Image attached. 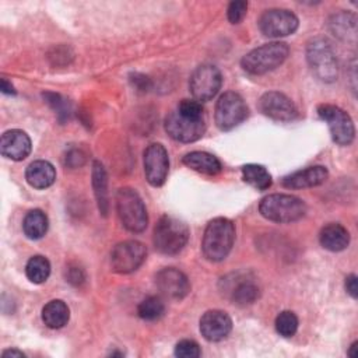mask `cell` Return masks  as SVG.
<instances>
[{"label": "cell", "mask_w": 358, "mask_h": 358, "mask_svg": "<svg viewBox=\"0 0 358 358\" xmlns=\"http://www.w3.org/2000/svg\"><path fill=\"white\" fill-rule=\"evenodd\" d=\"M235 241V225L231 220L218 217L211 220L204 231L201 241V250L210 262L224 260Z\"/></svg>", "instance_id": "6da1fadb"}, {"label": "cell", "mask_w": 358, "mask_h": 358, "mask_svg": "<svg viewBox=\"0 0 358 358\" xmlns=\"http://www.w3.org/2000/svg\"><path fill=\"white\" fill-rule=\"evenodd\" d=\"M259 211L268 221L288 224L305 215L306 204L296 196L274 193L262 199Z\"/></svg>", "instance_id": "7a4b0ae2"}, {"label": "cell", "mask_w": 358, "mask_h": 358, "mask_svg": "<svg viewBox=\"0 0 358 358\" xmlns=\"http://www.w3.org/2000/svg\"><path fill=\"white\" fill-rule=\"evenodd\" d=\"M288 53L289 48L284 42L264 43L246 53L241 60V66L249 74H266L282 64Z\"/></svg>", "instance_id": "3957f363"}, {"label": "cell", "mask_w": 358, "mask_h": 358, "mask_svg": "<svg viewBox=\"0 0 358 358\" xmlns=\"http://www.w3.org/2000/svg\"><path fill=\"white\" fill-rule=\"evenodd\" d=\"M189 239L187 225L176 217L164 215L154 228V246L164 255H176Z\"/></svg>", "instance_id": "277c9868"}, {"label": "cell", "mask_w": 358, "mask_h": 358, "mask_svg": "<svg viewBox=\"0 0 358 358\" xmlns=\"http://www.w3.org/2000/svg\"><path fill=\"white\" fill-rule=\"evenodd\" d=\"M116 210L123 227L130 232H143L148 217L138 193L130 187H122L116 193Z\"/></svg>", "instance_id": "5b68a950"}, {"label": "cell", "mask_w": 358, "mask_h": 358, "mask_svg": "<svg viewBox=\"0 0 358 358\" xmlns=\"http://www.w3.org/2000/svg\"><path fill=\"white\" fill-rule=\"evenodd\" d=\"M306 60L312 73L324 83H331L338 76V64L331 45L323 38H315L306 48Z\"/></svg>", "instance_id": "8992f818"}, {"label": "cell", "mask_w": 358, "mask_h": 358, "mask_svg": "<svg viewBox=\"0 0 358 358\" xmlns=\"http://www.w3.org/2000/svg\"><path fill=\"white\" fill-rule=\"evenodd\" d=\"M249 115V108L243 98L234 92H224L215 105V123L218 129L228 131L241 124Z\"/></svg>", "instance_id": "52a82bcc"}, {"label": "cell", "mask_w": 358, "mask_h": 358, "mask_svg": "<svg viewBox=\"0 0 358 358\" xmlns=\"http://www.w3.org/2000/svg\"><path fill=\"white\" fill-rule=\"evenodd\" d=\"M317 115L329 126L331 138L340 145H348L355 136V127L350 115L341 108L330 103L317 106Z\"/></svg>", "instance_id": "ba28073f"}, {"label": "cell", "mask_w": 358, "mask_h": 358, "mask_svg": "<svg viewBox=\"0 0 358 358\" xmlns=\"http://www.w3.org/2000/svg\"><path fill=\"white\" fill-rule=\"evenodd\" d=\"M164 126L168 136L180 143H193L201 138L206 131L203 117H189L178 110L171 112L165 117Z\"/></svg>", "instance_id": "9c48e42d"}, {"label": "cell", "mask_w": 358, "mask_h": 358, "mask_svg": "<svg viewBox=\"0 0 358 358\" xmlns=\"http://www.w3.org/2000/svg\"><path fill=\"white\" fill-rule=\"evenodd\" d=\"M147 249L138 241H124L117 243L110 252L112 270L120 274L136 271L145 260Z\"/></svg>", "instance_id": "30bf717a"}, {"label": "cell", "mask_w": 358, "mask_h": 358, "mask_svg": "<svg viewBox=\"0 0 358 358\" xmlns=\"http://www.w3.org/2000/svg\"><path fill=\"white\" fill-rule=\"evenodd\" d=\"M221 84V71L213 64H201L192 73L189 88L196 101L206 102L217 95Z\"/></svg>", "instance_id": "8fae6325"}, {"label": "cell", "mask_w": 358, "mask_h": 358, "mask_svg": "<svg viewBox=\"0 0 358 358\" xmlns=\"http://www.w3.org/2000/svg\"><path fill=\"white\" fill-rule=\"evenodd\" d=\"M299 25L298 17L284 8H271L262 14L259 18V28L263 35L268 38H280L291 35Z\"/></svg>", "instance_id": "7c38bea8"}, {"label": "cell", "mask_w": 358, "mask_h": 358, "mask_svg": "<svg viewBox=\"0 0 358 358\" xmlns=\"http://www.w3.org/2000/svg\"><path fill=\"white\" fill-rule=\"evenodd\" d=\"M169 171V158L165 147L158 143L150 144L144 151V173L151 186L165 183Z\"/></svg>", "instance_id": "4fadbf2b"}, {"label": "cell", "mask_w": 358, "mask_h": 358, "mask_svg": "<svg viewBox=\"0 0 358 358\" xmlns=\"http://www.w3.org/2000/svg\"><path fill=\"white\" fill-rule=\"evenodd\" d=\"M259 109L263 115L278 122L294 120L298 115L294 102L287 95L277 91L263 94L259 99Z\"/></svg>", "instance_id": "5bb4252c"}, {"label": "cell", "mask_w": 358, "mask_h": 358, "mask_svg": "<svg viewBox=\"0 0 358 358\" xmlns=\"http://www.w3.org/2000/svg\"><path fill=\"white\" fill-rule=\"evenodd\" d=\"M155 284L162 295L171 299H182L190 291V282L185 273L175 267H165L155 275Z\"/></svg>", "instance_id": "9a60e30c"}, {"label": "cell", "mask_w": 358, "mask_h": 358, "mask_svg": "<svg viewBox=\"0 0 358 358\" xmlns=\"http://www.w3.org/2000/svg\"><path fill=\"white\" fill-rule=\"evenodd\" d=\"M232 329L229 315L220 309L207 310L200 319V333L207 341L224 340Z\"/></svg>", "instance_id": "2e32d148"}, {"label": "cell", "mask_w": 358, "mask_h": 358, "mask_svg": "<svg viewBox=\"0 0 358 358\" xmlns=\"http://www.w3.org/2000/svg\"><path fill=\"white\" fill-rule=\"evenodd\" d=\"M32 148V143L29 136L18 129L7 130L3 133L0 140V151L1 155L13 159V161H22L25 159Z\"/></svg>", "instance_id": "e0dca14e"}, {"label": "cell", "mask_w": 358, "mask_h": 358, "mask_svg": "<svg viewBox=\"0 0 358 358\" xmlns=\"http://www.w3.org/2000/svg\"><path fill=\"white\" fill-rule=\"evenodd\" d=\"M329 178V172L324 166L316 165L306 169L296 171L282 179V186L287 189H305L324 183Z\"/></svg>", "instance_id": "ac0fdd59"}, {"label": "cell", "mask_w": 358, "mask_h": 358, "mask_svg": "<svg viewBox=\"0 0 358 358\" xmlns=\"http://www.w3.org/2000/svg\"><path fill=\"white\" fill-rule=\"evenodd\" d=\"M25 179L35 189H46L55 183L56 169L49 161L38 159L28 165Z\"/></svg>", "instance_id": "d6986e66"}, {"label": "cell", "mask_w": 358, "mask_h": 358, "mask_svg": "<svg viewBox=\"0 0 358 358\" xmlns=\"http://www.w3.org/2000/svg\"><path fill=\"white\" fill-rule=\"evenodd\" d=\"M320 245L330 252H341L350 243V234L341 224H327L319 235Z\"/></svg>", "instance_id": "ffe728a7"}, {"label": "cell", "mask_w": 358, "mask_h": 358, "mask_svg": "<svg viewBox=\"0 0 358 358\" xmlns=\"http://www.w3.org/2000/svg\"><path fill=\"white\" fill-rule=\"evenodd\" d=\"M182 161L187 168H190L196 172L204 173V175H210V176L220 173L222 169L218 158L214 157L213 154H208L204 151L189 152L183 157Z\"/></svg>", "instance_id": "44dd1931"}, {"label": "cell", "mask_w": 358, "mask_h": 358, "mask_svg": "<svg viewBox=\"0 0 358 358\" xmlns=\"http://www.w3.org/2000/svg\"><path fill=\"white\" fill-rule=\"evenodd\" d=\"M70 319V309L62 299L48 302L42 309V320L49 329H60L67 324Z\"/></svg>", "instance_id": "7402d4cb"}, {"label": "cell", "mask_w": 358, "mask_h": 358, "mask_svg": "<svg viewBox=\"0 0 358 358\" xmlns=\"http://www.w3.org/2000/svg\"><path fill=\"white\" fill-rule=\"evenodd\" d=\"M92 187L94 194L98 203V208L102 215L108 214L109 203H108V175L103 165L99 161H94L92 164Z\"/></svg>", "instance_id": "603a6c76"}, {"label": "cell", "mask_w": 358, "mask_h": 358, "mask_svg": "<svg viewBox=\"0 0 358 358\" xmlns=\"http://www.w3.org/2000/svg\"><path fill=\"white\" fill-rule=\"evenodd\" d=\"M48 227H49L48 217L39 208L28 211L22 221V231H24L25 236L32 241L41 239L46 234Z\"/></svg>", "instance_id": "cb8c5ba5"}, {"label": "cell", "mask_w": 358, "mask_h": 358, "mask_svg": "<svg viewBox=\"0 0 358 358\" xmlns=\"http://www.w3.org/2000/svg\"><path fill=\"white\" fill-rule=\"evenodd\" d=\"M330 29L337 38L343 41L355 42V36H357L355 15L350 13H340L333 15L330 21Z\"/></svg>", "instance_id": "d4e9b609"}, {"label": "cell", "mask_w": 358, "mask_h": 358, "mask_svg": "<svg viewBox=\"0 0 358 358\" xmlns=\"http://www.w3.org/2000/svg\"><path fill=\"white\" fill-rule=\"evenodd\" d=\"M242 178L248 185L257 190H267L273 183L270 172L263 165L257 164H248L242 166Z\"/></svg>", "instance_id": "484cf974"}, {"label": "cell", "mask_w": 358, "mask_h": 358, "mask_svg": "<svg viewBox=\"0 0 358 358\" xmlns=\"http://www.w3.org/2000/svg\"><path fill=\"white\" fill-rule=\"evenodd\" d=\"M25 274H27L28 280L34 284L45 282L50 274L49 260L39 255L32 256L25 266Z\"/></svg>", "instance_id": "4316f807"}, {"label": "cell", "mask_w": 358, "mask_h": 358, "mask_svg": "<svg viewBox=\"0 0 358 358\" xmlns=\"http://www.w3.org/2000/svg\"><path fill=\"white\" fill-rule=\"evenodd\" d=\"M164 312L165 305L162 299L155 295L144 298L137 306V313L144 320H157L164 315Z\"/></svg>", "instance_id": "83f0119b"}, {"label": "cell", "mask_w": 358, "mask_h": 358, "mask_svg": "<svg viewBox=\"0 0 358 358\" xmlns=\"http://www.w3.org/2000/svg\"><path fill=\"white\" fill-rule=\"evenodd\" d=\"M259 298V288L252 281H242L232 289V301L239 306L253 303Z\"/></svg>", "instance_id": "f1b7e54d"}, {"label": "cell", "mask_w": 358, "mask_h": 358, "mask_svg": "<svg viewBox=\"0 0 358 358\" xmlns=\"http://www.w3.org/2000/svg\"><path fill=\"white\" fill-rule=\"evenodd\" d=\"M275 330L282 337H292L298 330V317L291 310H282L275 317Z\"/></svg>", "instance_id": "f546056e"}, {"label": "cell", "mask_w": 358, "mask_h": 358, "mask_svg": "<svg viewBox=\"0 0 358 358\" xmlns=\"http://www.w3.org/2000/svg\"><path fill=\"white\" fill-rule=\"evenodd\" d=\"M175 355L179 358H197L201 355V351L194 340H180L175 345Z\"/></svg>", "instance_id": "4dcf8cb0"}, {"label": "cell", "mask_w": 358, "mask_h": 358, "mask_svg": "<svg viewBox=\"0 0 358 358\" xmlns=\"http://www.w3.org/2000/svg\"><path fill=\"white\" fill-rule=\"evenodd\" d=\"M179 113L189 117H203V106L201 102L196 99H183L176 109Z\"/></svg>", "instance_id": "1f68e13d"}, {"label": "cell", "mask_w": 358, "mask_h": 358, "mask_svg": "<svg viewBox=\"0 0 358 358\" xmlns=\"http://www.w3.org/2000/svg\"><path fill=\"white\" fill-rule=\"evenodd\" d=\"M246 10H248V3L246 1L238 0V1L229 3L228 10H227V17H228L229 22L231 24H239L243 20V17L246 15Z\"/></svg>", "instance_id": "d6a6232c"}, {"label": "cell", "mask_w": 358, "mask_h": 358, "mask_svg": "<svg viewBox=\"0 0 358 358\" xmlns=\"http://www.w3.org/2000/svg\"><path fill=\"white\" fill-rule=\"evenodd\" d=\"M43 98L46 99V102H48L59 115L67 116V113H69L70 109H69L67 103L64 102V99L60 98V95L53 94V92H46V94H43Z\"/></svg>", "instance_id": "836d02e7"}, {"label": "cell", "mask_w": 358, "mask_h": 358, "mask_svg": "<svg viewBox=\"0 0 358 358\" xmlns=\"http://www.w3.org/2000/svg\"><path fill=\"white\" fill-rule=\"evenodd\" d=\"M85 162V155L83 151L73 148L66 154V165H69L70 168H77L81 166Z\"/></svg>", "instance_id": "e575fe53"}, {"label": "cell", "mask_w": 358, "mask_h": 358, "mask_svg": "<svg viewBox=\"0 0 358 358\" xmlns=\"http://www.w3.org/2000/svg\"><path fill=\"white\" fill-rule=\"evenodd\" d=\"M130 81H131V84H133L137 90H140V91H147V90L151 87L150 78H148L147 76H144V74H140V73L131 74V76H130Z\"/></svg>", "instance_id": "d590c367"}, {"label": "cell", "mask_w": 358, "mask_h": 358, "mask_svg": "<svg viewBox=\"0 0 358 358\" xmlns=\"http://www.w3.org/2000/svg\"><path fill=\"white\" fill-rule=\"evenodd\" d=\"M345 289H347V292L352 298L358 296V284H357V275L355 274L347 275V278H345Z\"/></svg>", "instance_id": "8d00e7d4"}, {"label": "cell", "mask_w": 358, "mask_h": 358, "mask_svg": "<svg viewBox=\"0 0 358 358\" xmlns=\"http://www.w3.org/2000/svg\"><path fill=\"white\" fill-rule=\"evenodd\" d=\"M0 90H1V92L3 94H8V95H14L15 94V90H14V87L11 85V83H8L6 78H1V81H0Z\"/></svg>", "instance_id": "74e56055"}, {"label": "cell", "mask_w": 358, "mask_h": 358, "mask_svg": "<svg viewBox=\"0 0 358 358\" xmlns=\"http://www.w3.org/2000/svg\"><path fill=\"white\" fill-rule=\"evenodd\" d=\"M3 357H4V358H7V357H24V352L13 348V350H6V351H3Z\"/></svg>", "instance_id": "f35d334b"}, {"label": "cell", "mask_w": 358, "mask_h": 358, "mask_svg": "<svg viewBox=\"0 0 358 358\" xmlns=\"http://www.w3.org/2000/svg\"><path fill=\"white\" fill-rule=\"evenodd\" d=\"M357 345H358V343H357V341L351 344V348H350V351H348V355H350L351 358H355V357L358 355V354H357V348H358Z\"/></svg>", "instance_id": "ab89813d"}]
</instances>
